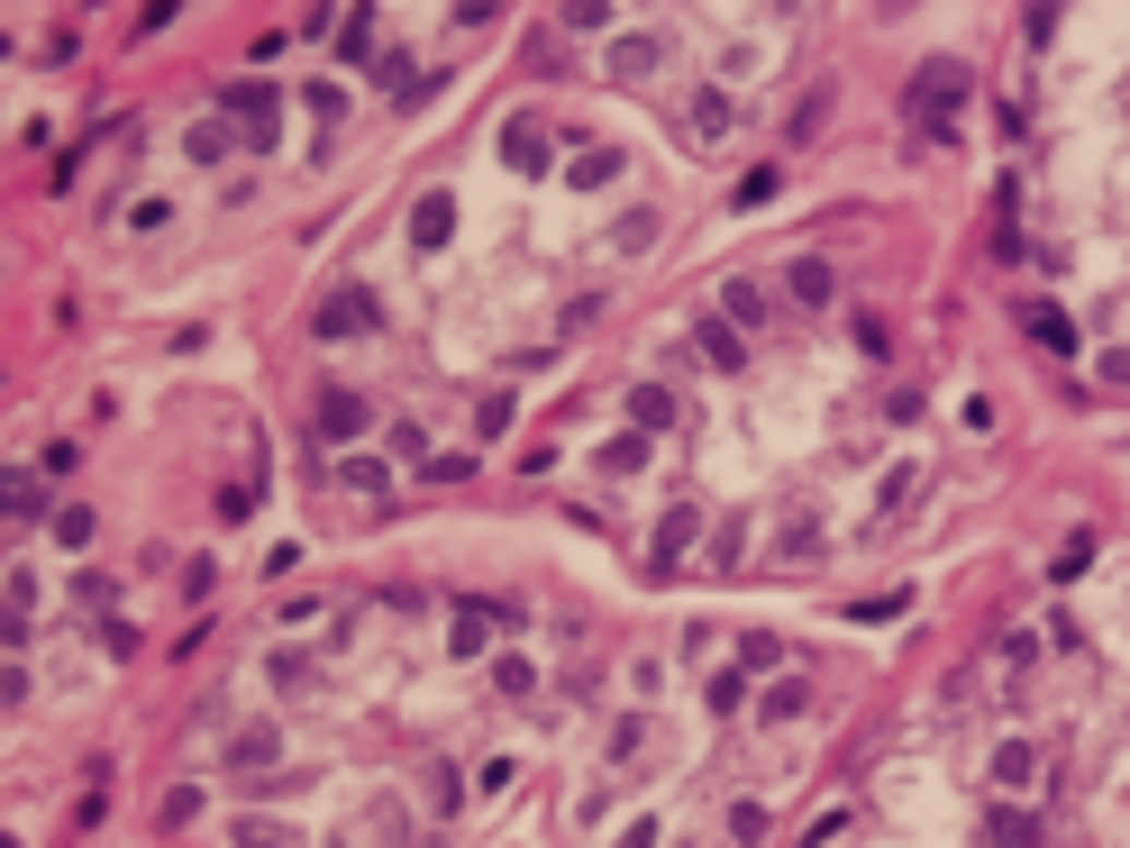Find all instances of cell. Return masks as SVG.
Listing matches in <instances>:
<instances>
[{"label": "cell", "instance_id": "18", "mask_svg": "<svg viewBox=\"0 0 1130 848\" xmlns=\"http://www.w3.org/2000/svg\"><path fill=\"white\" fill-rule=\"evenodd\" d=\"M684 538H693V511H675V521H665V529H657V557H665V565H675V557H684Z\"/></svg>", "mask_w": 1130, "mask_h": 848}, {"label": "cell", "instance_id": "2", "mask_svg": "<svg viewBox=\"0 0 1130 848\" xmlns=\"http://www.w3.org/2000/svg\"><path fill=\"white\" fill-rule=\"evenodd\" d=\"M383 311H374V292H338V301H320V338H356V329H374Z\"/></svg>", "mask_w": 1130, "mask_h": 848}, {"label": "cell", "instance_id": "9", "mask_svg": "<svg viewBox=\"0 0 1130 848\" xmlns=\"http://www.w3.org/2000/svg\"><path fill=\"white\" fill-rule=\"evenodd\" d=\"M994 848H1039V821L1031 812H994Z\"/></svg>", "mask_w": 1130, "mask_h": 848}, {"label": "cell", "instance_id": "21", "mask_svg": "<svg viewBox=\"0 0 1130 848\" xmlns=\"http://www.w3.org/2000/svg\"><path fill=\"white\" fill-rule=\"evenodd\" d=\"M238 839H247V848H274V831H238Z\"/></svg>", "mask_w": 1130, "mask_h": 848}, {"label": "cell", "instance_id": "5", "mask_svg": "<svg viewBox=\"0 0 1130 848\" xmlns=\"http://www.w3.org/2000/svg\"><path fill=\"white\" fill-rule=\"evenodd\" d=\"M447 219H456V201H447V192H429L420 211H410V238H420V247H438V238H447Z\"/></svg>", "mask_w": 1130, "mask_h": 848}, {"label": "cell", "instance_id": "12", "mask_svg": "<svg viewBox=\"0 0 1130 848\" xmlns=\"http://www.w3.org/2000/svg\"><path fill=\"white\" fill-rule=\"evenodd\" d=\"M648 64H657V37H629L621 56H611V73H621V83H638V73H648Z\"/></svg>", "mask_w": 1130, "mask_h": 848}, {"label": "cell", "instance_id": "14", "mask_svg": "<svg viewBox=\"0 0 1130 848\" xmlns=\"http://www.w3.org/2000/svg\"><path fill=\"white\" fill-rule=\"evenodd\" d=\"M757 201H776V174H766V165H757V174H748V183H738V192H730V211H757Z\"/></svg>", "mask_w": 1130, "mask_h": 848}, {"label": "cell", "instance_id": "10", "mask_svg": "<svg viewBox=\"0 0 1130 848\" xmlns=\"http://www.w3.org/2000/svg\"><path fill=\"white\" fill-rule=\"evenodd\" d=\"M994 776H1003V785H1039V749H1021V739H1012V749L994 757Z\"/></svg>", "mask_w": 1130, "mask_h": 848}, {"label": "cell", "instance_id": "16", "mask_svg": "<svg viewBox=\"0 0 1130 848\" xmlns=\"http://www.w3.org/2000/svg\"><path fill=\"white\" fill-rule=\"evenodd\" d=\"M37 502H46V483H37V475H10V521H28Z\"/></svg>", "mask_w": 1130, "mask_h": 848}, {"label": "cell", "instance_id": "7", "mask_svg": "<svg viewBox=\"0 0 1130 848\" xmlns=\"http://www.w3.org/2000/svg\"><path fill=\"white\" fill-rule=\"evenodd\" d=\"M629 410H638V429H665V420H675V393H665V383H638Z\"/></svg>", "mask_w": 1130, "mask_h": 848}, {"label": "cell", "instance_id": "6", "mask_svg": "<svg viewBox=\"0 0 1130 848\" xmlns=\"http://www.w3.org/2000/svg\"><path fill=\"white\" fill-rule=\"evenodd\" d=\"M502 156L520 165V174H538V165H548V138H538V128L520 119V128H510V138H502Z\"/></svg>", "mask_w": 1130, "mask_h": 848}, {"label": "cell", "instance_id": "19", "mask_svg": "<svg viewBox=\"0 0 1130 848\" xmlns=\"http://www.w3.org/2000/svg\"><path fill=\"white\" fill-rule=\"evenodd\" d=\"M702 356H711V366L730 374V366H738V338H730V329H702Z\"/></svg>", "mask_w": 1130, "mask_h": 848}, {"label": "cell", "instance_id": "1", "mask_svg": "<svg viewBox=\"0 0 1130 848\" xmlns=\"http://www.w3.org/2000/svg\"><path fill=\"white\" fill-rule=\"evenodd\" d=\"M903 110H912L921 128H939L948 110H966V64H958V56H930V64H921V73H912V92H903Z\"/></svg>", "mask_w": 1130, "mask_h": 848}, {"label": "cell", "instance_id": "20", "mask_svg": "<svg viewBox=\"0 0 1130 848\" xmlns=\"http://www.w3.org/2000/svg\"><path fill=\"white\" fill-rule=\"evenodd\" d=\"M1103 383H1130V347H1121V356H1103Z\"/></svg>", "mask_w": 1130, "mask_h": 848}, {"label": "cell", "instance_id": "17", "mask_svg": "<svg viewBox=\"0 0 1130 848\" xmlns=\"http://www.w3.org/2000/svg\"><path fill=\"white\" fill-rule=\"evenodd\" d=\"M611 174H621V156H611V146H602V156H584V165H575V183H584V192H602Z\"/></svg>", "mask_w": 1130, "mask_h": 848}, {"label": "cell", "instance_id": "8", "mask_svg": "<svg viewBox=\"0 0 1130 848\" xmlns=\"http://www.w3.org/2000/svg\"><path fill=\"white\" fill-rule=\"evenodd\" d=\"M721 311H730L738 329H757V320H766V292H757V283H721Z\"/></svg>", "mask_w": 1130, "mask_h": 848}, {"label": "cell", "instance_id": "4", "mask_svg": "<svg viewBox=\"0 0 1130 848\" xmlns=\"http://www.w3.org/2000/svg\"><path fill=\"white\" fill-rule=\"evenodd\" d=\"M693 138H702V146L730 138V100H721V92H693Z\"/></svg>", "mask_w": 1130, "mask_h": 848}, {"label": "cell", "instance_id": "3", "mask_svg": "<svg viewBox=\"0 0 1130 848\" xmlns=\"http://www.w3.org/2000/svg\"><path fill=\"white\" fill-rule=\"evenodd\" d=\"M320 429L328 439H356V429H365V402L356 393H320Z\"/></svg>", "mask_w": 1130, "mask_h": 848}, {"label": "cell", "instance_id": "15", "mask_svg": "<svg viewBox=\"0 0 1130 848\" xmlns=\"http://www.w3.org/2000/svg\"><path fill=\"white\" fill-rule=\"evenodd\" d=\"M793 292H803V301H830V265H812V255H803V265H793Z\"/></svg>", "mask_w": 1130, "mask_h": 848}, {"label": "cell", "instance_id": "13", "mask_svg": "<svg viewBox=\"0 0 1130 848\" xmlns=\"http://www.w3.org/2000/svg\"><path fill=\"white\" fill-rule=\"evenodd\" d=\"M648 238H657V219H648V211H629L621 228H611V247H621V255H638V247H648Z\"/></svg>", "mask_w": 1130, "mask_h": 848}, {"label": "cell", "instance_id": "11", "mask_svg": "<svg viewBox=\"0 0 1130 848\" xmlns=\"http://www.w3.org/2000/svg\"><path fill=\"white\" fill-rule=\"evenodd\" d=\"M1031 338H1039L1048 356H1067V347H1075V329H1067V311H1031Z\"/></svg>", "mask_w": 1130, "mask_h": 848}]
</instances>
